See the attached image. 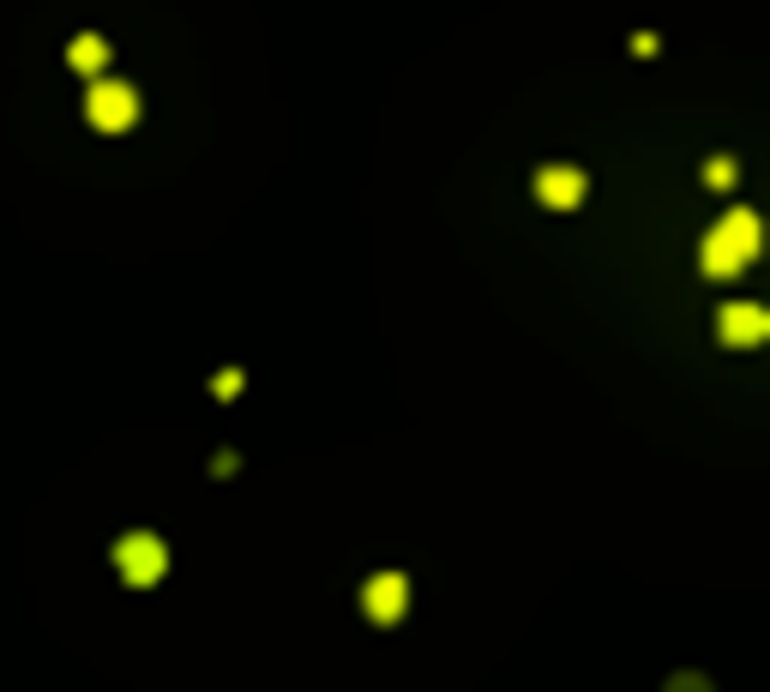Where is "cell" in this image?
I'll return each mask as SVG.
<instances>
[{"instance_id": "cell-1", "label": "cell", "mask_w": 770, "mask_h": 692, "mask_svg": "<svg viewBox=\"0 0 770 692\" xmlns=\"http://www.w3.org/2000/svg\"><path fill=\"white\" fill-rule=\"evenodd\" d=\"M759 254V217L752 211H729L717 229L704 235V277H734L740 265Z\"/></svg>"}, {"instance_id": "cell-2", "label": "cell", "mask_w": 770, "mask_h": 692, "mask_svg": "<svg viewBox=\"0 0 770 692\" xmlns=\"http://www.w3.org/2000/svg\"><path fill=\"white\" fill-rule=\"evenodd\" d=\"M85 121L97 132H127L139 121V97H132V85L121 79H91V91H85Z\"/></svg>"}, {"instance_id": "cell-3", "label": "cell", "mask_w": 770, "mask_h": 692, "mask_svg": "<svg viewBox=\"0 0 770 692\" xmlns=\"http://www.w3.org/2000/svg\"><path fill=\"white\" fill-rule=\"evenodd\" d=\"M115 566H121L127 584H157L162 572H169V548H162V536H151V530H132V536L115 542Z\"/></svg>"}, {"instance_id": "cell-4", "label": "cell", "mask_w": 770, "mask_h": 692, "mask_svg": "<svg viewBox=\"0 0 770 692\" xmlns=\"http://www.w3.org/2000/svg\"><path fill=\"white\" fill-rule=\"evenodd\" d=\"M362 609H367V621H379V626L404 621V609H409V579H404V572H379V579H367Z\"/></svg>"}, {"instance_id": "cell-5", "label": "cell", "mask_w": 770, "mask_h": 692, "mask_svg": "<svg viewBox=\"0 0 770 692\" xmlns=\"http://www.w3.org/2000/svg\"><path fill=\"white\" fill-rule=\"evenodd\" d=\"M764 332H770V314L759 301H734V307H722V314H717V337H722V344L747 349V344H759Z\"/></svg>"}, {"instance_id": "cell-6", "label": "cell", "mask_w": 770, "mask_h": 692, "mask_svg": "<svg viewBox=\"0 0 770 692\" xmlns=\"http://www.w3.org/2000/svg\"><path fill=\"white\" fill-rule=\"evenodd\" d=\"M536 199L554 205V211H572V205H584V169L572 164H547L536 175Z\"/></svg>"}, {"instance_id": "cell-7", "label": "cell", "mask_w": 770, "mask_h": 692, "mask_svg": "<svg viewBox=\"0 0 770 692\" xmlns=\"http://www.w3.org/2000/svg\"><path fill=\"white\" fill-rule=\"evenodd\" d=\"M67 61L79 67V72H91V79H97V72H102V61H109V42H102V37H79V42H72V55H67Z\"/></svg>"}, {"instance_id": "cell-8", "label": "cell", "mask_w": 770, "mask_h": 692, "mask_svg": "<svg viewBox=\"0 0 770 692\" xmlns=\"http://www.w3.org/2000/svg\"><path fill=\"white\" fill-rule=\"evenodd\" d=\"M704 175H710V187H729V181H734V164H729V157H722V164H710Z\"/></svg>"}, {"instance_id": "cell-9", "label": "cell", "mask_w": 770, "mask_h": 692, "mask_svg": "<svg viewBox=\"0 0 770 692\" xmlns=\"http://www.w3.org/2000/svg\"><path fill=\"white\" fill-rule=\"evenodd\" d=\"M241 392V374H217V397H235Z\"/></svg>"}, {"instance_id": "cell-10", "label": "cell", "mask_w": 770, "mask_h": 692, "mask_svg": "<svg viewBox=\"0 0 770 692\" xmlns=\"http://www.w3.org/2000/svg\"><path fill=\"white\" fill-rule=\"evenodd\" d=\"M669 692H704V681H680V686H669Z\"/></svg>"}]
</instances>
